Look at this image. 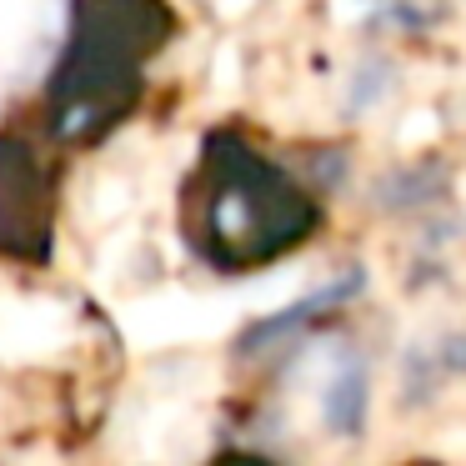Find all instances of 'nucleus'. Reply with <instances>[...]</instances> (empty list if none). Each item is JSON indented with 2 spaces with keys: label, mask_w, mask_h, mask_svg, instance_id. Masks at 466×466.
<instances>
[{
  "label": "nucleus",
  "mask_w": 466,
  "mask_h": 466,
  "mask_svg": "<svg viewBox=\"0 0 466 466\" xmlns=\"http://www.w3.org/2000/svg\"><path fill=\"white\" fill-rule=\"evenodd\" d=\"M311 231V201L266 161L236 151L206 161V251L231 261H266Z\"/></svg>",
  "instance_id": "1"
},
{
  "label": "nucleus",
  "mask_w": 466,
  "mask_h": 466,
  "mask_svg": "<svg viewBox=\"0 0 466 466\" xmlns=\"http://www.w3.org/2000/svg\"><path fill=\"white\" fill-rule=\"evenodd\" d=\"M146 5L136 0H86L76 35L66 46L61 76H56V131L61 136H91L101 131V121H111L126 101V86L141 81V61L151 56V46H141V31L126 25L141 15Z\"/></svg>",
  "instance_id": "2"
},
{
  "label": "nucleus",
  "mask_w": 466,
  "mask_h": 466,
  "mask_svg": "<svg viewBox=\"0 0 466 466\" xmlns=\"http://www.w3.org/2000/svg\"><path fill=\"white\" fill-rule=\"evenodd\" d=\"M221 466H271V461H256V456H231V461H221Z\"/></svg>",
  "instance_id": "3"
}]
</instances>
